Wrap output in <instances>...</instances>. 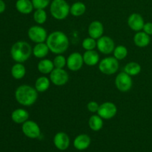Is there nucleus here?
Here are the masks:
<instances>
[{
  "label": "nucleus",
  "mask_w": 152,
  "mask_h": 152,
  "mask_svg": "<svg viewBox=\"0 0 152 152\" xmlns=\"http://www.w3.org/2000/svg\"><path fill=\"white\" fill-rule=\"evenodd\" d=\"M53 143L56 148L61 151L66 150L70 145V138L65 132H58L53 137Z\"/></svg>",
  "instance_id": "nucleus-15"
},
{
  "label": "nucleus",
  "mask_w": 152,
  "mask_h": 152,
  "mask_svg": "<svg viewBox=\"0 0 152 152\" xmlns=\"http://www.w3.org/2000/svg\"><path fill=\"white\" fill-rule=\"evenodd\" d=\"M133 40L134 45L137 47L145 48L150 44L151 38L146 33L144 32L143 31H141L136 33V34L134 36Z\"/></svg>",
  "instance_id": "nucleus-17"
},
{
  "label": "nucleus",
  "mask_w": 152,
  "mask_h": 152,
  "mask_svg": "<svg viewBox=\"0 0 152 152\" xmlns=\"http://www.w3.org/2000/svg\"><path fill=\"white\" fill-rule=\"evenodd\" d=\"M31 54H33V48L31 45L25 41L16 42L10 48L12 59L19 63L26 62L31 57Z\"/></svg>",
  "instance_id": "nucleus-3"
},
{
  "label": "nucleus",
  "mask_w": 152,
  "mask_h": 152,
  "mask_svg": "<svg viewBox=\"0 0 152 152\" xmlns=\"http://www.w3.org/2000/svg\"><path fill=\"white\" fill-rule=\"evenodd\" d=\"M89 37L97 40L103 36L104 26L100 21L94 20L90 23L88 29Z\"/></svg>",
  "instance_id": "nucleus-14"
},
{
  "label": "nucleus",
  "mask_w": 152,
  "mask_h": 152,
  "mask_svg": "<svg viewBox=\"0 0 152 152\" xmlns=\"http://www.w3.org/2000/svg\"><path fill=\"white\" fill-rule=\"evenodd\" d=\"M98 67L102 74L105 75H112L118 71L119 60L114 56L105 57L99 61Z\"/></svg>",
  "instance_id": "nucleus-5"
},
{
  "label": "nucleus",
  "mask_w": 152,
  "mask_h": 152,
  "mask_svg": "<svg viewBox=\"0 0 152 152\" xmlns=\"http://www.w3.org/2000/svg\"><path fill=\"white\" fill-rule=\"evenodd\" d=\"M114 83L117 90L121 92L129 91L133 86L132 77L126 74L125 71H122L117 74L114 80Z\"/></svg>",
  "instance_id": "nucleus-7"
},
{
  "label": "nucleus",
  "mask_w": 152,
  "mask_h": 152,
  "mask_svg": "<svg viewBox=\"0 0 152 152\" xmlns=\"http://www.w3.org/2000/svg\"><path fill=\"white\" fill-rule=\"evenodd\" d=\"M113 54H114V57H115L117 60H123L128 56L127 48L122 45L116 46L113 51Z\"/></svg>",
  "instance_id": "nucleus-29"
},
{
  "label": "nucleus",
  "mask_w": 152,
  "mask_h": 152,
  "mask_svg": "<svg viewBox=\"0 0 152 152\" xmlns=\"http://www.w3.org/2000/svg\"><path fill=\"white\" fill-rule=\"evenodd\" d=\"M71 6L65 0H53L50 4V15L56 20H63L70 14Z\"/></svg>",
  "instance_id": "nucleus-4"
},
{
  "label": "nucleus",
  "mask_w": 152,
  "mask_h": 152,
  "mask_svg": "<svg viewBox=\"0 0 152 152\" xmlns=\"http://www.w3.org/2000/svg\"><path fill=\"white\" fill-rule=\"evenodd\" d=\"M91 144V138L86 134L78 135L74 140V146L77 150L83 151L89 147Z\"/></svg>",
  "instance_id": "nucleus-18"
},
{
  "label": "nucleus",
  "mask_w": 152,
  "mask_h": 152,
  "mask_svg": "<svg viewBox=\"0 0 152 152\" xmlns=\"http://www.w3.org/2000/svg\"><path fill=\"white\" fill-rule=\"evenodd\" d=\"M22 131L24 134L31 139H36L41 135L39 126L33 120H27L22 124Z\"/></svg>",
  "instance_id": "nucleus-11"
},
{
  "label": "nucleus",
  "mask_w": 152,
  "mask_h": 152,
  "mask_svg": "<svg viewBox=\"0 0 152 152\" xmlns=\"http://www.w3.org/2000/svg\"><path fill=\"white\" fill-rule=\"evenodd\" d=\"M55 68H64L67 65V59L62 54H57L53 60Z\"/></svg>",
  "instance_id": "nucleus-31"
},
{
  "label": "nucleus",
  "mask_w": 152,
  "mask_h": 152,
  "mask_svg": "<svg viewBox=\"0 0 152 152\" xmlns=\"http://www.w3.org/2000/svg\"><path fill=\"white\" fill-rule=\"evenodd\" d=\"M15 6L18 12L25 15L32 13L34 9L31 0H17Z\"/></svg>",
  "instance_id": "nucleus-20"
},
{
  "label": "nucleus",
  "mask_w": 152,
  "mask_h": 152,
  "mask_svg": "<svg viewBox=\"0 0 152 152\" xmlns=\"http://www.w3.org/2000/svg\"><path fill=\"white\" fill-rule=\"evenodd\" d=\"M88 126L94 132H99L103 127V119L98 114H94L89 118Z\"/></svg>",
  "instance_id": "nucleus-24"
},
{
  "label": "nucleus",
  "mask_w": 152,
  "mask_h": 152,
  "mask_svg": "<svg viewBox=\"0 0 152 152\" xmlns=\"http://www.w3.org/2000/svg\"><path fill=\"white\" fill-rule=\"evenodd\" d=\"M86 6L82 1H76V2L73 3L70 8V13L75 17L83 16L86 13Z\"/></svg>",
  "instance_id": "nucleus-26"
},
{
  "label": "nucleus",
  "mask_w": 152,
  "mask_h": 152,
  "mask_svg": "<svg viewBox=\"0 0 152 152\" xmlns=\"http://www.w3.org/2000/svg\"><path fill=\"white\" fill-rule=\"evenodd\" d=\"M33 18L35 22H37L38 25H42L45 23L48 19V15L45 9H37L34 11Z\"/></svg>",
  "instance_id": "nucleus-28"
},
{
  "label": "nucleus",
  "mask_w": 152,
  "mask_h": 152,
  "mask_svg": "<svg viewBox=\"0 0 152 152\" xmlns=\"http://www.w3.org/2000/svg\"><path fill=\"white\" fill-rule=\"evenodd\" d=\"M96 48L101 53L108 55L114 51L115 43L110 37L102 36L96 40Z\"/></svg>",
  "instance_id": "nucleus-9"
},
{
  "label": "nucleus",
  "mask_w": 152,
  "mask_h": 152,
  "mask_svg": "<svg viewBox=\"0 0 152 152\" xmlns=\"http://www.w3.org/2000/svg\"><path fill=\"white\" fill-rule=\"evenodd\" d=\"M142 31L145 33H146L148 35L152 36V22H145L143 26Z\"/></svg>",
  "instance_id": "nucleus-34"
},
{
  "label": "nucleus",
  "mask_w": 152,
  "mask_h": 152,
  "mask_svg": "<svg viewBox=\"0 0 152 152\" xmlns=\"http://www.w3.org/2000/svg\"><path fill=\"white\" fill-rule=\"evenodd\" d=\"M84 64L88 66H94L99 64V54L96 50H86L83 55Z\"/></svg>",
  "instance_id": "nucleus-16"
},
{
  "label": "nucleus",
  "mask_w": 152,
  "mask_h": 152,
  "mask_svg": "<svg viewBox=\"0 0 152 152\" xmlns=\"http://www.w3.org/2000/svg\"><path fill=\"white\" fill-rule=\"evenodd\" d=\"M28 38L33 42L36 43L45 42L48 38L47 31L41 25H33L28 29Z\"/></svg>",
  "instance_id": "nucleus-6"
},
{
  "label": "nucleus",
  "mask_w": 152,
  "mask_h": 152,
  "mask_svg": "<svg viewBox=\"0 0 152 152\" xmlns=\"http://www.w3.org/2000/svg\"><path fill=\"white\" fill-rule=\"evenodd\" d=\"M84 65L83 56L79 52H73L67 58V65L68 69L71 71H78Z\"/></svg>",
  "instance_id": "nucleus-12"
},
{
  "label": "nucleus",
  "mask_w": 152,
  "mask_h": 152,
  "mask_svg": "<svg viewBox=\"0 0 152 152\" xmlns=\"http://www.w3.org/2000/svg\"><path fill=\"white\" fill-rule=\"evenodd\" d=\"M99 108V105L95 101H91L87 104L88 110L91 113H97Z\"/></svg>",
  "instance_id": "nucleus-33"
},
{
  "label": "nucleus",
  "mask_w": 152,
  "mask_h": 152,
  "mask_svg": "<svg viewBox=\"0 0 152 152\" xmlns=\"http://www.w3.org/2000/svg\"><path fill=\"white\" fill-rule=\"evenodd\" d=\"M15 99L23 106H32L38 99V91L34 87L28 85H22L16 89Z\"/></svg>",
  "instance_id": "nucleus-2"
},
{
  "label": "nucleus",
  "mask_w": 152,
  "mask_h": 152,
  "mask_svg": "<svg viewBox=\"0 0 152 152\" xmlns=\"http://www.w3.org/2000/svg\"><path fill=\"white\" fill-rule=\"evenodd\" d=\"M141 71H142L141 65L136 62H129L124 67V71L131 77L138 75L140 74Z\"/></svg>",
  "instance_id": "nucleus-27"
},
{
  "label": "nucleus",
  "mask_w": 152,
  "mask_h": 152,
  "mask_svg": "<svg viewBox=\"0 0 152 152\" xmlns=\"http://www.w3.org/2000/svg\"><path fill=\"white\" fill-rule=\"evenodd\" d=\"M34 9H45L50 4V0H31Z\"/></svg>",
  "instance_id": "nucleus-32"
},
{
  "label": "nucleus",
  "mask_w": 152,
  "mask_h": 152,
  "mask_svg": "<svg viewBox=\"0 0 152 152\" xmlns=\"http://www.w3.org/2000/svg\"><path fill=\"white\" fill-rule=\"evenodd\" d=\"M49 79L54 86H62L68 82L69 75L64 68H54L50 74Z\"/></svg>",
  "instance_id": "nucleus-8"
},
{
  "label": "nucleus",
  "mask_w": 152,
  "mask_h": 152,
  "mask_svg": "<svg viewBox=\"0 0 152 152\" xmlns=\"http://www.w3.org/2000/svg\"><path fill=\"white\" fill-rule=\"evenodd\" d=\"M82 46L86 50H94L96 48V41L94 38L91 37H87L84 39L82 43Z\"/></svg>",
  "instance_id": "nucleus-30"
},
{
  "label": "nucleus",
  "mask_w": 152,
  "mask_h": 152,
  "mask_svg": "<svg viewBox=\"0 0 152 152\" xmlns=\"http://www.w3.org/2000/svg\"><path fill=\"white\" fill-rule=\"evenodd\" d=\"M50 83L51 82H50V79L48 78L45 76H41L36 80L34 88L38 91V93H43L48 90L50 86Z\"/></svg>",
  "instance_id": "nucleus-23"
},
{
  "label": "nucleus",
  "mask_w": 152,
  "mask_h": 152,
  "mask_svg": "<svg viewBox=\"0 0 152 152\" xmlns=\"http://www.w3.org/2000/svg\"><path fill=\"white\" fill-rule=\"evenodd\" d=\"M29 119V113L24 108H17L11 113V120L16 124H23Z\"/></svg>",
  "instance_id": "nucleus-19"
},
{
  "label": "nucleus",
  "mask_w": 152,
  "mask_h": 152,
  "mask_svg": "<svg viewBox=\"0 0 152 152\" xmlns=\"http://www.w3.org/2000/svg\"><path fill=\"white\" fill-rule=\"evenodd\" d=\"M127 23L132 31L138 32L142 31L145 25V21L142 15L137 13H133L128 18Z\"/></svg>",
  "instance_id": "nucleus-13"
},
{
  "label": "nucleus",
  "mask_w": 152,
  "mask_h": 152,
  "mask_svg": "<svg viewBox=\"0 0 152 152\" xmlns=\"http://www.w3.org/2000/svg\"><path fill=\"white\" fill-rule=\"evenodd\" d=\"M117 114V107L111 102H105L99 105L97 114L103 120H111Z\"/></svg>",
  "instance_id": "nucleus-10"
},
{
  "label": "nucleus",
  "mask_w": 152,
  "mask_h": 152,
  "mask_svg": "<svg viewBox=\"0 0 152 152\" xmlns=\"http://www.w3.org/2000/svg\"><path fill=\"white\" fill-rule=\"evenodd\" d=\"M26 74V68L22 63L16 62L11 68V75L15 80H21Z\"/></svg>",
  "instance_id": "nucleus-25"
},
{
  "label": "nucleus",
  "mask_w": 152,
  "mask_h": 152,
  "mask_svg": "<svg viewBox=\"0 0 152 152\" xmlns=\"http://www.w3.org/2000/svg\"><path fill=\"white\" fill-rule=\"evenodd\" d=\"M55 68L53 61L48 59H42L37 64V70L42 74H50Z\"/></svg>",
  "instance_id": "nucleus-22"
},
{
  "label": "nucleus",
  "mask_w": 152,
  "mask_h": 152,
  "mask_svg": "<svg viewBox=\"0 0 152 152\" xmlns=\"http://www.w3.org/2000/svg\"><path fill=\"white\" fill-rule=\"evenodd\" d=\"M46 44L49 50L54 54H62L68 50L70 45L69 39L64 32L56 31L48 36Z\"/></svg>",
  "instance_id": "nucleus-1"
},
{
  "label": "nucleus",
  "mask_w": 152,
  "mask_h": 152,
  "mask_svg": "<svg viewBox=\"0 0 152 152\" xmlns=\"http://www.w3.org/2000/svg\"><path fill=\"white\" fill-rule=\"evenodd\" d=\"M6 4L3 0H0V13H2L5 10Z\"/></svg>",
  "instance_id": "nucleus-35"
},
{
  "label": "nucleus",
  "mask_w": 152,
  "mask_h": 152,
  "mask_svg": "<svg viewBox=\"0 0 152 152\" xmlns=\"http://www.w3.org/2000/svg\"><path fill=\"white\" fill-rule=\"evenodd\" d=\"M49 52L50 50L46 42L37 43L33 48V55L37 59H44L48 56Z\"/></svg>",
  "instance_id": "nucleus-21"
}]
</instances>
